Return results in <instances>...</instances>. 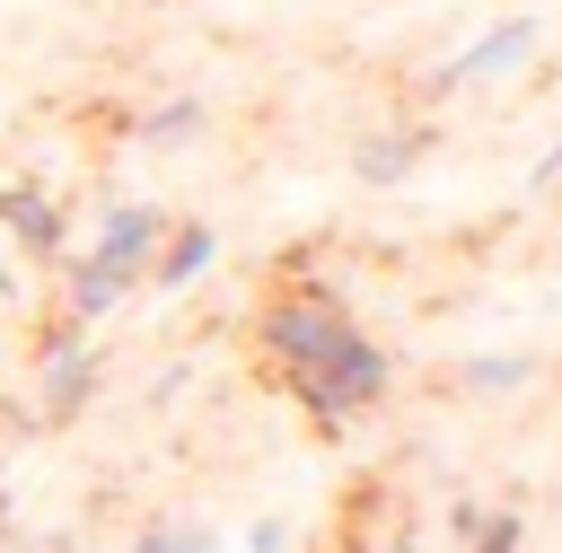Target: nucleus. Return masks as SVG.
I'll list each match as a JSON object with an SVG mask.
<instances>
[{
    "mask_svg": "<svg viewBox=\"0 0 562 553\" xmlns=\"http://www.w3.org/2000/svg\"><path fill=\"white\" fill-rule=\"evenodd\" d=\"M255 351L272 369V386L307 413L316 439H342L351 421H369L386 395H395V351L351 316L342 290L325 281H281L263 307H255Z\"/></svg>",
    "mask_w": 562,
    "mask_h": 553,
    "instance_id": "f257e3e1",
    "label": "nucleus"
},
{
    "mask_svg": "<svg viewBox=\"0 0 562 553\" xmlns=\"http://www.w3.org/2000/svg\"><path fill=\"white\" fill-rule=\"evenodd\" d=\"M97 386H105V360H97L88 325L53 316V325L35 334V421H44V430L79 421V413L97 404Z\"/></svg>",
    "mask_w": 562,
    "mask_h": 553,
    "instance_id": "f03ea898",
    "label": "nucleus"
},
{
    "mask_svg": "<svg viewBox=\"0 0 562 553\" xmlns=\"http://www.w3.org/2000/svg\"><path fill=\"white\" fill-rule=\"evenodd\" d=\"M536 44H544V18H492V26H474V35L430 70V97H474V88H492V79L527 70V61H536Z\"/></svg>",
    "mask_w": 562,
    "mask_h": 553,
    "instance_id": "7ed1b4c3",
    "label": "nucleus"
},
{
    "mask_svg": "<svg viewBox=\"0 0 562 553\" xmlns=\"http://www.w3.org/2000/svg\"><path fill=\"white\" fill-rule=\"evenodd\" d=\"M0 237H9L26 263H61V246H70V211L53 202V184L9 176V184H0Z\"/></svg>",
    "mask_w": 562,
    "mask_h": 553,
    "instance_id": "20e7f679",
    "label": "nucleus"
},
{
    "mask_svg": "<svg viewBox=\"0 0 562 553\" xmlns=\"http://www.w3.org/2000/svg\"><path fill=\"white\" fill-rule=\"evenodd\" d=\"M53 290H61V316L70 325H105V316H123L132 307V272H114V263H97L88 246H61V263H53Z\"/></svg>",
    "mask_w": 562,
    "mask_h": 553,
    "instance_id": "39448f33",
    "label": "nucleus"
},
{
    "mask_svg": "<svg viewBox=\"0 0 562 553\" xmlns=\"http://www.w3.org/2000/svg\"><path fill=\"white\" fill-rule=\"evenodd\" d=\"M158 237H167V211H158V202H105V211H97V228H88V255L140 281V272H149V255H158Z\"/></svg>",
    "mask_w": 562,
    "mask_h": 553,
    "instance_id": "423d86ee",
    "label": "nucleus"
},
{
    "mask_svg": "<svg viewBox=\"0 0 562 553\" xmlns=\"http://www.w3.org/2000/svg\"><path fill=\"white\" fill-rule=\"evenodd\" d=\"M422 158H430V132H422V123H378V132L351 140V176H360L369 193H395Z\"/></svg>",
    "mask_w": 562,
    "mask_h": 553,
    "instance_id": "0eeeda50",
    "label": "nucleus"
},
{
    "mask_svg": "<svg viewBox=\"0 0 562 553\" xmlns=\"http://www.w3.org/2000/svg\"><path fill=\"white\" fill-rule=\"evenodd\" d=\"M220 263V228L211 219H167V237H158V255H149V290H193L202 272Z\"/></svg>",
    "mask_w": 562,
    "mask_h": 553,
    "instance_id": "6e6552de",
    "label": "nucleus"
},
{
    "mask_svg": "<svg viewBox=\"0 0 562 553\" xmlns=\"http://www.w3.org/2000/svg\"><path fill=\"white\" fill-rule=\"evenodd\" d=\"M202 123H211V97H193V88H176V97H149V105H140V114H132L123 132H132L140 149H184V140L202 132Z\"/></svg>",
    "mask_w": 562,
    "mask_h": 553,
    "instance_id": "1a4fd4ad",
    "label": "nucleus"
},
{
    "mask_svg": "<svg viewBox=\"0 0 562 553\" xmlns=\"http://www.w3.org/2000/svg\"><path fill=\"white\" fill-rule=\"evenodd\" d=\"M527 377H536L527 351H474V360H457V395H474V404H509V395H527Z\"/></svg>",
    "mask_w": 562,
    "mask_h": 553,
    "instance_id": "9d476101",
    "label": "nucleus"
},
{
    "mask_svg": "<svg viewBox=\"0 0 562 553\" xmlns=\"http://www.w3.org/2000/svg\"><path fill=\"white\" fill-rule=\"evenodd\" d=\"M132 553H220V535L202 518H184V509H158V518L132 527Z\"/></svg>",
    "mask_w": 562,
    "mask_h": 553,
    "instance_id": "9b49d317",
    "label": "nucleus"
},
{
    "mask_svg": "<svg viewBox=\"0 0 562 553\" xmlns=\"http://www.w3.org/2000/svg\"><path fill=\"white\" fill-rule=\"evenodd\" d=\"M465 553H527V509H509V500H483V518H474Z\"/></svg>",
    "mask_w": 562,
    "mask_h": 553,
    "instance_id": "f8f14e48",
    "label": "nucleus"
},
{
    "mask_svg": "<svg viewBox=\"0 0 562 553\" xmlns=\"http://www.w3.org/2000/svg\"><path fill=\"white\" fill-rule=\"evenodd\" d=\"M246 553H290V518H255L246 527Z\"/></svg>",
    "mask_w": 562,
    "mask_h": 553,
    "instance_id": "ddd939ff",
    "label": "nucleus"
},
{
    "mask_svg": "<svg viewBox=\"0 0 562 553\" xmlns=\"http://www.w3.org/2000/svg\"><path fill=\"white\" fill-rule=\"evenodd\" d=\"M351 553H422V535H413V527H386V535H360Z\"/></svg>",
    "mask_w": 562,
    "mask_h": 553,
    "instance_id": "4468645a",
    "label": "nucleus"
},
{
    "mask_svg": "<svg viewBox=\"0 0 562 553\" xmlns=\"http://www.w3.org/2000/svg\"><path fill=\"white\" fill-rule=\"evenodd\" d=\"M474 518H483V500H474V492H457V500H448V535L465 544V535H474Z\"/></svg>",
    "mask_w": 562,
    "mask_h": 553,
    "instance_id": "2eb2a0df",
    "label": "nucleus"
},
{
    "mask_svg": "<svg viewBox=\"0 0 562 553\" xmlns=\"http://www.w3.org/2000/svg\"><path fill=\"white\" fill-rule=\"evenodd\" d=\"M527 193H562V140L536 158V176H527Z\"/></svg>",
    "mask_w": 562,
    "mask_h": 553,
    "instance_id": "dca6fc26",
    "label": "nucleus"
},
{
    "mask_svg": "<svg viewBox=\"0 0 562 553\" xmlns=\"http://www.w3.org/2000/svg\"><path fill=\"white\" fill-rule=\"evenodd\" d=\"M18 298H26V290H18V272L0 263V307H18Z\"/></svg>",
    "mask_w": 562,
    "mask_h": 553,
    "instance_id": "f3484780",
    "label": "nucleus"
},
{
    "mask_svg": "<svg viewBox=\"0 0 562 553\" xmlns=\"http://www.w3.org/2000/svg\"><path fill=\"white\" fill-rule=\"evenodd\" d=\"M44 553H97V544H44Z\"/></svg>",
    "mask_w": 562,
    "mask_h": 553,
    "instance_id": "a211bd4d",
    "label": "nucleus"
},
{
    "mask_svg": "<svg viewBox=\"0 0 562 553\" xmlns=\"http://www.w3.org/2000/svg\"><path fill=\"white\" fill-rule=\"evenodd\" d=\"M553 500H562V483H553Z\"/></svg>",
    "mask_w": 562,
    "mask_h": 553,
    "instance_id": "6ab92c4d",
    "label": "nucleus"
},
{
    "mask_svg": "<svg viewBox=\"0 0 562 553\" xmlns=\"http://www.w3.org/2000/svg\"><path fill=\"white\" fill-rule=\"evenodd\" d=\"M0 553H18V544H0Z\"/></svg>",
    "mask_w": 562,
    "mask_h": 553,
    "instance_id": "aec40b11",
    "label": "nucleus"
}]
</instances>
